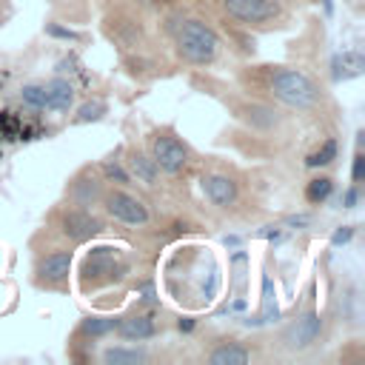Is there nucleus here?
Returning a JSON list of instances; mask_svg holds the SVG:
<instances>
[{"instance_id":"obj_5","label":"nucleus","mask_w":365,"mask_h":365,"mask_svg":"<svg viewBox=\"0 0 365 365\" xmlns=\"http://www.w3.org/2000/svg\"><path fill=\"white\" fill-rule=\"evenodd\" d=\"M151 160L157 163L160 171H165V174H177V171H182L185 163H188V148H185L177 137H171V134H160V137L151 143Z\"/></svg>"},{"instance_id":"obj_20","label":"nucleus","mask_w":365,"mask_h":365,"mask_svg":"<svg viewBox=\"0 0 365 365\" xmlns=\"http://www.w3.org/2000/svg\"><path fill=\"white\" fill-rule=\"evenodd\" d=\"M334 157H336V143H334V140H325L317 151H311V154L305 157V165H308V168H322V165H328Z\"/></svg>"},{"instance_id":"obj_4","label":"nucleus","mask_w":365,"mask_h":365,"mask_svg":"<svg viewBox=\"0 0 365 365\" xmlns=\"http://www.w3.org/2000/svg\"><path fill=\"white\" fill-rule=\"evenodd\" d=\"M103 202H106V211H108L114 220L125 222V225H145V222H148V208L143 205V200H137L134 194H128V191H123V188L108 191Z\"/></svg>"},{"instance_id":"obj_13","label":"nucleus","mask_w":365,"mask_h":365,"mask_svg":"<svg viewBox=\"0 0 365 365\" xmlns=\"http://www.w3.org/2000/svg\"><path fill=\"white\" fill-rule=\"evenodd\" d=\"M362 68H365V57L359 51H354V48L351 51H342V54H336L331 60V77H334V83L354 80V77L362 74Z\"/></svg>"},{"instance_id":"obj_15","label":"nucleus","mask_w":365,"mask_h":365,"mask_svg":"<svg viewBox=\"0 0 365 365\" xmlns=\"http://www.w3.org/2000/svg\"><path fill=\"white\" fill-rule=\"evenodd\" d=\"M128 168H131V174H134L140 182H145V185H154V182H157L160 168H157V163H154L148 154L134 151V154L128 157Z\"/></svg>"},{"instance_id":"obj_16","label":"nucleus","mask_w":365,"mask_h":365,"mask_svg":"<svg viewBox=\"0 0 365 365\" xmlns=\"http://www.w3.org/2000/svg\"><path fill=\"white\" fill-rule=\"evenodd\" d=\"M274 319H279L277 291H274L271 279L262 277V308H259V317H257V319H245V322H248V325H251V322H254V325H262V322H274Z\"/></svg>"},{"instance_id":"obj_27","label":"nucleus","mask_w":365,"mask_h":365,"mask_svg":"<svg viewBox=\"0 0 365 365\" xmlns=\"http://www.w3.org/2000/svg\"><path fill=\"white\" fill-rule=\"evenodd\" d=\"M356 200H359L356 188H348V191H345V208H354V205H356Z\"/></svg>"},{"instance_id":"obj_26","label":"nucleus","mask_w":365,"mask_h":365,"mask_svg":"<svg viewBox=\"0 0 365 365\" xmlns=\"http://www.w3.org/2000/svg\"><path fill=\"white\" fill-rule=\"evenodd\" d=\"M351 237H354V228H351V225H342L339 231H334V237H331V242H334V245H342V242H348Z\"/></svg>"},{"instance_id":"obj_3","label":"nucleus","mask_w":365,"mask_h":365,"mask_svg":"<svg viewBox=\"0 0 365 365\" xmlns=\"http://www.w3.org/2000/svg\"><path fill=\"white\" fill-rule=\"evenodd\" d=\"M222 11L237 23L259 26V23L279 17L282 6L279 0H222Z\"/></svg>"},{"instance_id":"obj_19","label":"nucleus","mask_w":365,"mask_h":365,"mask_svg":"<svg viewBox=\"0 0 365 365\" xmlns=\"http://www.w3.org/2000/svg\"><path fill=\"white\" fill-rule=\"evenodd\" d=\"M117 328V319L114 317H86L83 322H80V331L86 334V336H106V334H111Z\"/></svg>"},{"instance_id":"obj_7","label":"nucleus","mask_w":365,"mask_h":365,"mask_svg":"<svg viewBox=\"0 0 365 365\" xmlns=\"http://www.w3.org/2000/svg\"><path fill=\"white\" fill-rule=\"evenodd\" d=\"M60 225H63V234H66L71 242H86V240H91V237H97V234L103 231V222H100L94 214H88L86 208L66 211L63 220H60Z\"/></svg>"},{"instance_id":"obj_25","label":"nucleus","mask_w":365,"mask_h":365,"mask_svg":"<svg viewBox=\"0 0 365 365\" xmlns=\"http://www.w3.org/2000/svg\"><path fill=\"white\" fill-rule=\"evenodd\" d=\"M46 31H48V34H54V37H66V40H77V37H80L77 31H71V29H60V26H54V23H48V26H46Z\"/></svg>"},{"instance_id":"obj_10","label":"nucleus","mask_w":365,"mask_h":365,"mask_svg":"<svg viewBox=\"0 0 365 365\" xmlns=\"http://www.w3.org/2000/svg\"><path fill=\"white\" fill-rule=\"evenodd\" d=\"M74 103V86L63 77H51L43 86V108L48 111H68Z\"/></svg>"},{"instance_id":"obj_22","label":"nucleus","mask_w":365,"mask_h":365,"mask_svg":"<svg viewBox=\"0 0 365 365\" xmlns=\"http://www.w3.org/2000/svg\"><path fill=\"white\" fill-rule=\"evenodd\" d=\"M20 97H23V103H26V106H31V108H43V86H37V83L23 86Z\"/></svg>"},{"instance_id":"obj_2","label":"nucleus","mask_w":365,"mask_h":365,"mask_svg":"<svg viewBox=\"0 0 365 365\" xmlns=\"http://www.w3.org/2000/svg\"><path fill=\"white\" fill-rule=\"evenodd\" d=\"M271 94L291 108H314L319 103L317 83L297 68H277L271 74Z\"/></svg>"},{"instance_id":"obj_17","label":"nucleus","mask_w":365,"mask_h":365,"mask_svg":"<svg viewBox=\"0 0 365 365\" xmlns=\"http://www.w3.org/2000/svg\"><path fill=\"white\" fill-rule=\"evenodd\" d=\"M148 354L143 348H123V345H114V348H106L103 351V362L108 365H134V362H145Z\"/></svg>"},{"instance_id":"obj_1","label":"nucleus","mask_w":365,"mask_h":365,"mask_svg":"<svg viewBox=\"0 0 365 365\" xmlns=\"http://www.w3.org/2000/svg\"><path fill=\"white\" fill-rule=\"evenodd\" d=\"M174 46H177V54L194 66H208L217 60V51H220V37L214 34L211 26H205L202 20H182L177 29H174Z\"/></svg>"},{"instance_id":"obj_18","label":"nucleus","mask_w":365,"mask_h":365,"mask_svg":"<svg viewBox=\"0 0 365 365\" xmlns=\"http://www.w3.org/2000/svg\"><path fill=\"white\" fill-rule=\"evenodd\" d=\"M331 191H334V180L331 177H317V180H311L305 185V200L311 205H319V202H325L331 197Z\"/></svg>"},{"instance_id":"obj_28","label":"nucleus","mask_w":365,"mask_h":365,"mask_svg":"<svg viewBox=\"0 0 365 365\" xmlns=\"http://www.w3.org/2000/svg\"><path fill=\"white\" fill-rule=\"evenodd\" d=\"M305 222H308V217H302V214H299V217H291V220H288V225H305Z\"/></svg>"},{"instance_id":"obj_9","label":"nucleus","mask_w":365,"mask_h":365,"mask_svg":"<svg viewBox=\"0 0 365 365\" xmlns=\"http://www.w3.org/2000/svg\"><path fill=\"white\" fill-rule=\"evenodd\" d=\"M200 188L220 208H228V205L237 202V182L231 177H225V174H202L200 177Z\"/></svg>"},{"instance_id":"obj_29","label":"nucleus","mask_w":365,"mask_h":365,"mask_svg":"<svg viewBox=\"0 0 365 365\" xmlns=\"http://www.w3.org/2000/svg\"><path fill=\"white\" fill-rule=\"evenodd\" d=\"M191 328H194L191 319H180V331H191Z\"/></svg>"},{"instance_id":"obj_21","label":"nucleus","mask_w":365,"mask_h":365,"mask_svg":"<svg viewBox=\"0 0 365 365\" xmlns=\"http://www.w3.org/2000/svg\"><path fill=\"white\" fill-rule=\"evenodd\" d=\"M103 114H106V103H100V100H88V103H83V106L77 108L74 123H94V120H100Z\"/></svg>"},{"instance_id":"obj_12","label":"nucleus","mask_w":365,"mask_h":365,"mask_svg":"<svg viewBox=\"0 0 365 365\" xmlns=\"http://www.w3.org/2000/svg\"><path fill=\"white\" fill-rule=\"evenodd\" d=\"M68 271H71V251H51L37 265V274L46 282H63Z\"/></svg>"},{"instance_id":"obj_11","label":"nucleus","mask_w":365,"mask_h":365,"mask_svg":"<svg viewBox=\"0 0 365 365\" xmlns=\"http://www.w3.org/2000/svg\"><path fill=\"white\" fill-rule=\"evenodd\" d=\"M114 331H117L123 339H128V342H143V339H151V336L157 334L151 317H145V314H131V317L117 319V328H114Z\"/></svg>"},{"instance_id":"obj_23","label":"nucleus","mask_w":365,"mask_h":365,"mask_svg":"<svg viewBox=\"0 0 365 365\" xmlns=\"http://www.w3.org/2000/svg\"><path fill=\"white\" fill-rule=\"evenodd\" d=\"M103 174H106L108 180H114V182H128V171H125L117 160H106V163H103Z\"/></svg>"},{"instance_id":"obj_24","label":"nucleus","mask_w":365,"mask_h":365,"mask_svg":"<svg viewBox=\"0 0 365 365\" xmlns=\"http://www.w3.org/2000/svg\"><path fill=\"white\" fill-rule=\"evenodd\" d=\"M351 177H354V182H362V180H365V157H362V151H356V154H354Z\"/></svg>"},{"instance_id":"obj_6","label":"nucleus","mask_w":365,"mask_h":365,"mask_svg":"<svg viewBox=\"0 0 365 365\" xmlns=\"http://www.w3.org/2000/svg\"><path fill=\"white\" fill-rule=\"evenodd\" d=\"M319 331H322V319H319V314H317V311H308V314H302L297 322H291V325L285 328L282 342H285L291 351H302V348H308V345L317 342Z\"/></svg>"},{"instance_id":"obj_14","label":"nucleus","mask_w":365,"mask_h":365,"mask_svg":"<svg viewBox=\"0 0 365 365\" xmlns=\"http://www.w3.org/2000/svg\"><path fill=\"white\" fill-rule=\"evenodd\" d=\"M248 359H251V354L240 342H222V345H217L208 354V362L211 365H245Z\"/></svg>"},{"instance_id":"obj_8","label":"nucleus","mask_w":365,"mask_h":365,"mask_svg":"<svg viewBox=\"0 0 365 365\" xmlns=\"http://www.w3.org/2000/svg\"><path fill=\"white\" fill-rule=\"evenodd\" d=\"M123 265L117 262V257H114V248H94L91 254H88V259H86V268H83V274L86 277H91V282H108V279H117V277H123Z\"/></svg>"}]
</instances>
